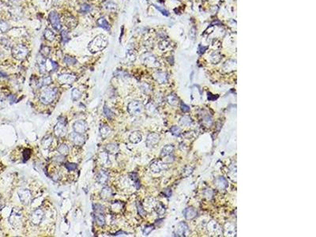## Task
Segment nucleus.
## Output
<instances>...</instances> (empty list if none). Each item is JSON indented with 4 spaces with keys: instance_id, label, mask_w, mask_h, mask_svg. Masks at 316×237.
Here are the masks:
<instances>
[{
    "instance_id": "nucleus-1",
    "label": "nucleus",
    "mask_w": 316,
    "mask_h": 237,
    "mask_svg": "<svg viewBox=\"0 0 316 237\" xmlns=\"http://www.w3.org/2000/svg\"><path fill=\"white\" fill-rule=\"evenodd\" d=\"M107 44V40L106 36H104V35H99V36H96L93 40L90 42V44H89V49L93 53H96V52H100V51L103 50L104 48H105Z\"/></svg>"
},
{
    "instance_id": "nucleus-2",
    "label": "nucleus",
    "mask_w": 316,
    "mask_h": 237,
    "mask_svg": "<svg viewBox=\"0 0 316 237\" xmlns=\"http://www.w3.org/2000/svg\"><path fill=\"white\" fill-rule=\"evenodd\" d=\"M58 90L56 88H47L42 90V92L40 94V100L42 104H49L53 102V100L56 99V95H57Z\"/></svg>"
},
{
    "instance_id": "nucleus-3",
    "label": "nucleus",
    "mask_w": 316,
    "mask_h": 237,
    "mask_svg": "<svg viewBox=\"0 0 316 237\" xmlns=\"http://www.w3.org/2000/svg\"><path fill=\"white\" fill-rule=\"evenodd\" d=\"M29 50L23 44H18L12 48V55L14 58L18 60H22L28 56Z\"/></svg>"
},
{
    "instance_id": "nucleus-4",
    "label": "nucleus",
    "mask_w": 316,
    "mask_h": 237,
    "mask_svg": "<svg viewBox=\"0 0 316 237\" xmlns=\"http://www.w3.org/2000/svg\"><path fill=\"white\" fill-rule=\"evenodd\" d=\"M127 111L130 115L136 116H139L143 112V105L141 102L138 100H134L129 103L127 106Z\"/></svg>"
},
{
    "instance_id": "nucleus-5",
    "label": "nucleus",
    "mask_w": 316,
    "mask_h": 237,
    "mask_svg": "<svg viewBox=\"0 0 316 237\" xmlns=\"http://www.w3.org/2000/svg\"><path fill=\"white\" fill-rule=\"evenodd\" d=\"M67 128H66V121L61 118V120L58 121L57 124L54 127V133L57 137H63L66 135Z\"/></svg>"
},
{
    "instance_id": "nucleus-6",
    "label": "nucleus",
    "mask_w": 316,
    "mask_h": 237,
    "mask_svg": "<svg viewBox=\"0 0 316 237\" xmlns=\"http://www.w3.org/2000/svg\"><path fill=\"white\" fill-rule=\"evenodd\" d=\"M149 168H150V170H151L153 172H154V173H159L161 171H165V170L167 169L168 165L167 164L165 163V162L162 161L156 160V161H153L150 164Z\"/></svg>"
},
{
    "instance_id": "nucleus-7",
    "label": "nucleus",
    "mask_w": 316,
    "mask_h": 237,
    "mask_svg": "<svg viewBox=\"0 0 316 237\" xmlns=\"http://www.w3.org/2000/svg\"><path fill=\"white\" fill-rule=\"evenodd\" d=\"M141 61L145 65L150 66V67H156V66H159V63L157 60L155 56L149 54V53H146V54L141 56Z\"/></svg>"
},
{
    "instance_id": "nucleus-8",
    "label": "nucleus",
    "mask_w": 316,
    "mask_h": 237,
    "mask_svg": "<svg viewBox=\"0 0 316 237\" xmlns=\"http://www.w3.org/2000/svg\"><path fill=\"white\" fill-rule=\"evenodd\" d=\"M18 196L21 201L24 205H29L32 201V193L28 189H21L18 191Z\"/></svg>"
},
{
    "instance_id": "nucleus-9",
    "label": "nucleus",
    "mask_w": 316,
    "mask_h": 237,
    "mask_svg": "<svg viewBox=\"0 0 316 237\" xmlns=\"http://www.w3.org/2000/svg\"><path fill=\"white\" fill-rule=\"evenodd\" d=\"M48 20L55 29L60 30L62 27L61 22H60L59 16L56 11H52L50 13L49 15H48Z\"/></svg>"
},
{
    "instance_id": "nucleus-10",
    "label": "nucleus",
    "mask_w": 316,
    "mask_h": 237,
    "mask_svg": "<svg viewBox=\"0 0 316 237\" xmlns=\"http://www.w3.org/2000/svg\"><path fill=\"white\" fill-rule=\"evenodd\" d=\"M69 139L72 143H74L76 146H82L86 141V138L82 135V134H78L76 132L70 134L69 135Z\"/></svg>"
},
{
    "instance_id": "nucleus-11",
    "label": "nucleus",
    "mask_w": 316,
    "mask_h": 237,
    "mask_svg": "<svg viewBox=\"0 0 316 237\" xmlns=\"http://www.w3.org/2000/svg\"><path fill=\"white\" fill-rule=\"evenodd\" d=\"M160 141V136L159 134H157L156 133H150L149 134H148L147 137H146V141H145V143H146V146L148 148H153L159 143Z\"/></svg>"
},
{
    "instance_id": "nucleus-12",
    "label": "nucleus",
    "mask_w": 316,
    "mask_h": 237,
    "mask_svg": "<svg viewBox=\"0 0 316 237\" xmlns=\"http://www.w3.org/2000/svg\"><path fill=\"white\" fill-rule=\"evenodd\" d=\"M44 216V211H43L41 209H37L32 213L30 219H31V221H32V224L38 225H40V224L41 223V221H43Z\"/></svg>"
},
{
    "instance_id": "nucleus-13",
    "label": "nucleus",
    "mask_w": 316,
    "mask_h": 237,
    "mask_svg": "<svg viewBox=\"0 0 316 237\" xmlns=\"http://www.w3.org/2000/svg\"><path fill=\"white\" fill-rule=\"evenodd\" d=\"M76 76L72 74H61L58 77V80L60 84H72L74 82H75Z\"/></svg>"
},
{
    "instance_id": "nucleus-14",
    "label": "nucleus",
    "mask_w": 316,
    "mask_h": 237,
    "mask_svg": "<svg viewBox=\"0 0 316 237\" xmlns=\"http://www.w3.org/2000/svg\"><path fill=\"white\" fill-rule=\"evenodd\" d=\"M88 125L86 122L84 120H78L73 124V130L74 131L78 134H83L86 131Z\"/></svg>"
},
{
    "instance_id": "nucleus-15",
    "label": "nucleus",
    "mask_w": 316,
    "mask_h": 237,
    "mask_svg": "<svg viewBox=\"0 0 316 237\" xmlns=\"http://www.w3.org/2000/svg\"><path fill=\"white\" fill-rule=\"evenodd\" d=\"M188 230V226L184 222H180L177 225L175 229V235L176 236H185Z\"/></svg>"
},
{
    "instance_id": "nucleus-16",
    "label": "nucleus",
    "mask_w": 316,
    "mask_h": 237,
    "mask_svg": "<svg viewBox=\"0 0 316 237\" xmlns=\"http://www.w3.org/2000/svg\"><path fill=\"white\" fill-rule=\"evenodd\" d=\"M109 179V175L107 171H104V170H100V171H98L97 175V181L100 183V184H105L107 183V180Z\"/></svg>"
},
{
    "instance_id": "nucleus-17",
    "label": "nucleus",
    "mask_w": 316,
    "mask_h": 237,
    "mask_svg": "<svg viewBox=\"0 0 316 237\" xmlns=\"http://www.w3.org/2000/svg\"><path fill=\"white\" fill-rule=\"evenodd\" d=\"M46 63H47V60H46L45 57L42 56L41 54L38 55L37 58H36V63H37L40 73H42V74H44L46 71Z\"/></svg>"
},
{
    "instance_id": "nucleus-18",
    "label": "nucleus",
    "mask_w": 316,
    "mask_h": 237,
    "mask_svg": "<svg viewBox=\"0 0 316 237\" xmlns=\"http://www.w3.org/2000/svg\"><path fill=\"white\" fill-rule=\"evenodd\" d=\"M214 184L216 187L219 190H225L228 187V181L223 176H220V177L215 179Z\"/></svg>"
},
{
    "instance_id": "nucleus-19",
    "label": "nucleus",
    "mask_w": 316,
    "mask_h": 237,
    "mask_svg": "<svg viewBox=\"0 0 316 237\" xmlns=\"http://www.w3.org/2000/svg\"><path fill=\"white\" fill-rule=\"evenodd\" d=\"M183 216L187 220H192L197 216V211L194 208L189 207L185 209L183 212Z\"/></svg>"
},
{
    "instance_id": "nucleus-20",
    "label": "nucleus",
    "mask_w": 316,
    "mask_h": 237,
    "mask_svg": "<svg viewBox=\"0 0 316 237\" xmlns=\"http://www.w3.org/2000/svg\"><path fill=\"white\" fill-rule=\"evenodd\" d=\"M142 139V135L140 131L132 132L129 136V141L133 144L139 143Z\"/></svg>"
},
{
    "instance_id": "nucleus-21",
    "label": "nucleus",
    "mask_w": 316,
    "mask_h": 237,
    "mask_svg": "<svg viewBox=\"0 0 316 237\" xmlns=\"http://www.w3.org/2000/svg\"><path fill=\"white\" fill-rule=\"evenodd\" d=\"M100 135L103 138H105L107 136L110 135L111 134V129L107 124H101L99 128Z\"/></svg>"
},
{
    "instance_id": "nucleus-22",
    "label": "nucleus",
    "mask_w": 316,
    "mask_h": 237,
    "mask_svg": "<svg viewBox=\"0 0 316 237\" xmlns=\"http://www.w3.org/2000/svg\"><path fill=\"white\" fill-rule=\"evenodd\" d=\"M112 195H113L112 189L108 187H104L101 192H100V196H101V198L104 200L109 199L110 198L112 197Z\"/></svg>"
},
{
    "instance_id": "nucleus-23",
    "label": "nucleus",
    "mask_w": 316,
    "mask_h": 237,
    "mask_svg": "<svg viewBox=\"0 0 316 237\" xmlns=\"http://www.w3.org/2000/svg\"><path fill=\"white\" fill-rule=\"evenodd\" d=\"M105 150L107 154H115L119 151V146L115 143H109L105 146Z\"/></svg>"
},
{
    "instance_id": "nucleus-24",
    "label": "nucleus",
    "mask_w": 316,
    "mask_h": 237,
    "mask_svg": "<svg viewBox=\"0 0 316 237\" xmlns=\"http://www.w3.org/2000/svg\"><path fill=\"white\" fill-rule=\"evenodd\" d=\"M154 78L157 82H158L159 83H165L167 82V74L164 73V72H157L156 74H154Z\"/></svg>"
},
{
    "instance_id": "nucleus-25",
    "label": "nucleus",
    "mask_w": 316,
    "mask_h": 237,
    "mask_svg": "<svg viewBox=\"0 0 316 237\" xmlns=\"http://www.w3.org/2000/svg\"><path fill=\"white\" fill-rule=\"evenodd\" d=\"M97 25L99 27H101L102 29L107 30V31H109L110 29H111V25L107 22V21L106 20V18H104V17H101V18H100L98 19Z\"/></svg>"
},
{
    "instance_id": "nucleus-26",
    "label": "nucleus",
    "mask_w": 316,
    "mask_h": 237,
    "mask_svg": "<svg viewBox=\"0 0 316 237\" xmlns=\"http://www.w3.org/2000/svg\"><path fill=\"white\" fill-rule=\"evenodd\" d=\"M103 7L105 10H111V11H114L117 9V5L115 4V2H113L111 0H106L103 2Z\"/></svg>"
},
{
    "instance_id": "nucleus-27",
    "label": "nucleus",
    "mask_w": 316,
    "mask_h": 237,
    "mask_svg": "<svg viewBox=\"0 0 316 237\" xmlns=\"http://www.w3.org/2000/svg\"><path fill=\"white\" fill-rule=\"evenodd\" d=\"M173 151H174V146L172 145H167V146H165L161 150V155L162 157H167V156L171 155L173 153Z\"/></svg>"
},
{
    "instance_id": "nucleus-28",
    "label": "nucleus",
    "mask_w": 316,
    "mask_h": 237,
    "mask_svg": "<svg viewBox=\"0 0 316 237\" xmlns=\"http://www.w3.org/2000/svg\"><path fill=\"white\" fill-rule=\"evenodd\" d=\"M94 219L97 221L98 225L103 226L105 224V217L103 215L102 213H94Z\"/></svg>"
},
{
    "instance_id": "nucleus-29",
    "label": "nucleus",
    "mask_w": 316,
    "mask_h": 237,
    "mask_svg": "<svg viewBox=\"0 0 316 237\" xmlns=\"http://www.w3.org/2000/svg\"><path fill=\"white\" fill-rule=\"evenodd\" d=\"M51 82H52V78L50 77H44V78H40V80L36 82V84H37V87H43V86L49 85Z\"/></svg>"
},
{
    "instance_id": "nucleus-30",
    "label": "nucleus",
    "mask_w": 316,
    "mask_h": 237,
    "mask_svg": "<svg viewBox=\"0 0 316 237\" xmlns=\"http://www.w3.org/2000/svg\"><path fill=\"white\" fill-rule=\"evenodd\" d=\"M179 124L183 126V127H189L192 124V120L190 116H184L179 120Z\"/></svg>"
},
{
    "instance_id": "nucleus-31",
    "label": "nucleus",
    "mask_w": 316,
    "mask_h": 237,
    "mask_svg": "<svg viewBox=\"0 0 316 237\" xmlns=\"http://www.w3.org/2000/svg\"><path fill=\"white\" fill-rule=\"evenodd\" d=\"M224 229H225V233L227 235H234L236 234V229L231 224H227Z\"/></svg>"
},
{
    "instance_id": "nucleus-32",
    "label": "nucleus",
    "mask_w": 316,
    "mask_h": 237,
    "mask_svg": "<svg viewBox=\"0 0 316 237\" xmlns=\"http://www.w3.org/2000/svg\"><path fill=\"white\" fill-rule=\"evenodd\" d=\"M64 22H65V24H66V25L67 26V27H69V28H73V27H74L76 25V23H77V22H76L75 18H73V17H71V16L66 17V18H65Z\"/></svg>"
},
{
    "instance_id": "nucleus-33",
    "label": "nucleus",
    "mask_w": 316,
    "mask_h": 237,
    "mask_svg": "<svg viewBox=\"0 0 316 237\" xmlns=\"http://www.w3.org/2000/svg\"><path fill=\"white\" fill-rule=\"evenodd\" d=\"M100 162H101L102 164L105 165L109 163V159H108V156H107V153H101V154H99V158H98Z\"/></svg>"
},
{
    "instance_id": "nucleus-34",
    "label": "nucleus",
    "mask_w": 316,
    "mask_h": 237,
    "mask_svg": "<svg viewBox=\"0 0 316 237\" xmlns=\"http://www.w3.org/2000/svg\"><path fill=\"white\" fill-rule=\"evenodd\" d=\"M44 37L46 38V40H48V41H53L56 38V35L52 32V30L49 29H47L44 32Z\"/></svg>"
},
{
    "instance_id": "nucleus-35",
    "label": "nucleus",
    "mask_w": 316,
    "mask_h": 237,
    "mask_svg": "<svg viewBox=\"0 0 316 237\" xmlns=\"http://www.w3.org/2000/svg\"><path fill=\"white\" fill-rule=\"evenodd\" d=\"M208 230H209L210 232H212V233L214 234V233H217V232L220 231V228L216 222L211 221L209 225H208Z\"/></svg>"
},
{
    "instance_id": "nucleus-36",
    "label": "nucleus",
    "mask_w": 316,
    "mask_h": 237,
    "mask_svg": "<svg viewBox=\"0 0 316 237\" xmlns=\"http://www.w3.org/2000/svg\"><path fill=\"white\" fill-rule=\"evenodd\" d=\"M52 141H53V140H52V137H51V136L44 137V139L42 140L41 141L42 146H43V147H44V149H48V148L51 146Z\"/></svg>"
},
{
    "instance_id": "nucleus-37",
    "label": "nucleus",
    "mask_w": 316,
    "mask_h": 237,
    "mask_svg": "<svg viewBox=\"0 0 316 237\" xmlns=\"http://www.w3.org/2000/svg\"><path fill=\"white\" fill-rule=\"evenodd\" d=\"M167 101L169 104H171L172 106H175L176 105L177 103H178V98L175 96V95L174 94H170L167 96Z\"/></svg>"
},
{
    "instance_id": "nucleus-38",
    "label": "nucleus",
    "mask_w": 316,
    "mask_h": 237,
    "mask_svg": "<svg viewBox=\"0 0 316 237\" xmlns=\"http://www.w3.org/2000/svg\"><path fill=\"white\" fill-rule=\"evenodd\" d=\"M58 152L61 155H66L69 153V147L66 146V144H62L58 147Z\"/></svg>"
},
{
    "instance_id": "nucleus-39",
    "label": "nucleus",
    "mask_w": 316,
    "mask_h": 237,
    "mask_svg": "<svg viewBox=\"0 0 316 237\" xmlns=\"http://www.w3.org/2000/svg\"><path fill=\"white\" fill-rule=\"evenodd\" d=\"M64 62L66 64H67L68 66H74V65L77 63V59L74 58V57L67 56L64 58Z\"/></svg>"
},
{
    "instance_id": "nucleus-40",
    "label": "nucleus",
    "mask_w": 316,
    "mask_h": 237,
    "mask_svg": "<svg viewBox=\"0 0 316 237\" xmlns=\"http://www.w3.org/2000/svg\"><path fill=\"white\" fill-rule=\"evenodd\" d=\"M71 95H72V100H74V101H76V100H79L80 97L82 96V93H81V92H80L78 89H74V90H72Z\"/></svg>"
},
{
    "instance_id": "nucleus-41",
    "label": "nucleus",
    "mask_w": 316,
    "mask_h": 237,
    "mask_svg": "<svg viewBox=\"0 0 316 237\" xmlns=\"http://www.w3.org/2000/svg\"><path fill=\"white\" fill-rule=\"evenodd\" d=\"M104 116L107 117V119H111L114 116L113 112H112L107 105H104Z\"/></svg>"
},
{
    "instance_id": "nucleus-42",
    "label": "nucleus",
    "mask_w": 316,
    "mask_h": 237,
    "mask_svg": "<svg viewBox=\"0 0 316 237\" xmlns=\"http://www.w3.org/2000/svg\"><path fill=\"white\" fill-rule=\"evenodd\" d=\"M10 29V25L6 22L3 20H0V31L2 32H6Z\"/></svg>"
},
{
    "instance_id": "nucleus-43",
    "label": "nucleus",
    "mask_w": 316,
    "mask_h": 237,
    "mask_svg": "<svg viewBox=\"0 0 316 237\" xmlns=\"http://www.w3.org/2000/svg\"><path fill=\"white\" fill-rule=\"evenodd\" d=\"M50 52H51V48L48 46H43L41 48V50H40V54L42 55L44 57H48L50 54Z\"/></svg>"
},
{
    "instance_id": "nucleus-44",
    "label": "nucleus",
    "mask_w": 316,
    "mask_h": 237,
    "mask_svg": "<svg viewBox=\"0 0 316 237\" xmlns=\"http://www.w3.org/2000/svg\"><path fill=\"white\" fill-rule=\"evenodd\" d=\"M170 131L172 132L173 135L175 136H179L181 134V129L179 127H177V126L172 127L171 129H170Z\"/></svg>"
},
{
    "instance_id": "nucleus-45",
    "label": "nucleus",
    "mask_w": 316,
    "mask_h": 237,
    "mask_svg": "<svg viewBox=\"0 0 316 237\" xmlns=\"http://www.w3.org/2000/svg\"><path fill=\"white\" fill-rule=\"evenodd\" d=\"M61 37L63 43H66L68 40H70V36H69V33H68L67 31L66 30H63L61 32Z\"/></svg>"
},
{
    "instance_id": "nucleus-46",
    "label": "nucleus",
    "mask_w": 316,
    "mask_h": 237,
    "mask_svg": "<svg viewBox=\"0 0 316 237\" xmlns=\"http://www.w3.org/2000/svg\"><path fill=\"white\" fill-rule=\"evenodd\" d=\"M153 229H154V227H153V225H146V226H145V227H144V229H142V232H143V235H148L149 234V233H150L152 231H153Z\"/></svg>"
},
{
    "instance_id": "nucleus-47",
    "label": "nucleus",
    "mask_w": 316,
    "mask_h": 237,
    "mask_svg": "<svg viewBox=\"0 0 316 237\" xmlns=\"http://www.w3.org/2000/svg\"><path fill=\"white\" fill-rule=\"evenodd\" d=\"M91 10H92L91 6L89 4H86V3H85V4H82V6H81V7H80V11L82 13L90 12Z\"/></svg>"
},
{
    "instance_id": "nucleus-48",
    "label": "nucleus",
    "mask_w": 316,
    "mask_h": 237,
    "mask_svg": "<svg viewBox=\"0 0 316 237\" xmlns=\"http://www.w3.org/2000/svg\"><path fill=\"white\" fill-rule=\"evenodd\" d=\"M93 209L95 213H104V206L100 204H95L93 205Z\"/></svg>"
},
{
    "instance_id": "nucleus-49",
    "label": "nucleus",
    "mask_w": 316,
    "mask_h": 237,
    "mask_svg": "<svg viewBox=\"0 0 316 237\" xmlns=\"http://www.w3.org/2000/svg\"><path fill=\"white\" fill-rule=\"evenodd\" d=\"M65 167L68 171H74L77 168V164L74 163H66L65 164Z\"/></svg>"
},
{
    "instance_id": "nucleus-50",
    "label": "nucleus",
    "mask_w": 316,
    "mask_h": 237,
    "mask_svg": "<svg viewBox=\"0 0 316 237\" xmlns=\"http://www.w3.org/2000/svg\"><path fill=\"white\" fill-rule=\"evenodd\" d=\"M136 205H137V209H138V213H139L141 216H145V209H143V206L141 205V204L140 203L139 201H138L137 203H136Z\"/></svg>"
},
{
    "instance_id": "nucleus-51",
    "label": "nucleus",
    "mask_w": 316,
    "mask_h": 237,
    "mask_svg": "<svg viewBox=\"0 0 316 237\" xmlns=\"http://www.w3.org/2000/svg\"><path fill=\"white\" fill-rule=\"evenodd\" d=\"M155 210L157 211V213H158L159 215H162V214H164V213L165 212V207H164L163 205H161V204H158V205H157V207H156Z\"/></svg>"
},
{
    "instance_id": "nucleus-52",
    "label": "nucleus",
    "mask_w": 316,
    "mask_h": 237,
    "mask_svg": "<svg viewBox=\"0 0 316 237\" xmlns=\"http://www.w3.org/2000/svg\"><path fill=\"white\" fill-rule=\"evenodd\" d=\"M29 156H30V150H29V149H26V150H25V152H23V158L25 159V161H26L29 158Z\"/></svg>"
},
{
    "instance_id": "nucleus-53",
    "label": "nucleus",
    "mask_w": 316,
    "mask_h": 237,
    "mask_svg": "<svg viewBox=\"0 0 316 237\" xmlns=\"http://www.w3.org/2000/svg\"><path fill=\"white\" fill-rule=\"evenodd\" d=\"M180 107H181V110H182L183 112H187L190 111V108H189L187 105H186L185 104H183V103H181Z\"/></svg>"
},
{
    "instance_id": "nucleus-54",
    "label": "nucleus",
    "mask_w": 316,
    "mask_h": 237,
    "mask_svg": "<svg viewBox=\"0 0 316 237\" xmlns=\"http://www.w3.org/2000/svg\"><path fill=\"white\" fill-rule=\"evenodd\" d=\"M65 160V158H64V155H60V156H58V157H56V159H55V161L57 162H59V163H61V162H63Z\"/></svg>"
},
{
    "instance_id": "nucleus-55",
    "label": "nucleus",
    "mask_w": 316,
    "mask_h": 237,
    "mask_svg": "<svg viewBox=\"0 0 316 237\" xmlns=\"http://www.w3.org/2000/svg\"><path fill=\"white\" fill-rule=\"evenodd\" d=\"M1 42H2V44L5 46H9V44H10V41H9L7 39H6V38H2Z\"/></svg>"
},
{
    "instance_id": "nucleus-56",
    "label": "nucleus",
    "mask_w": 316,
    "mask_h": 237,
    "mask_svg": "<svg viewBox=\"0 0 316 237\" xmlns=\"http://www.w3.org/2000/svg\"><path fill=\"white\" fill-rule=\"evenodd\" d=\"M127 234L126 232H117L116 234H115V235H127Z\"/></svg>"
},
{
    "instance_id": "nucleus-57",
    "label": "nucleus",
    "mask_w": 316,
    "mask_h": 237,
    "mask_svg": "<svg viewBox=\"0 0 316 237\" xmlns=\"http://www.w3.org/2000/svg\"><path fill=\"white\" fill-rule=\"evenodd\" d=\"M0 77H3V74H2L1 72H0Z\"/></svg>"
}]
</instances>
